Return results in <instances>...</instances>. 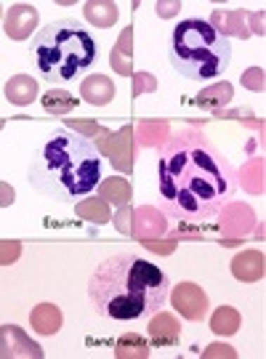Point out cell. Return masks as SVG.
Segmentation results:
<instances>
[{
    "label": "cell",
    "mask_w": 266,
    "mask_h": 359,
    "mask_svg": "<svg viewBox=\"0 0 266 359\" xmlns=\"http://www.w3.org/2000/svg\"><path fill=\"white\" fill-rule=\"evenodd\" d=\"M160 210L171 221L203 224L221 213L237 192L229 163L197 133H178L157 160Z\"/></svg>",
    "instance_id": "cell-1"
},
{
    "label": "cell",
    "mask_w": 266,
    "mask_h": 359,
    "mask_svg": "<svg viewBox=\"0 0 266 359\" xmlns=\"http://www.w3.org/2000/svg\"><path fill=\"white\" fill-rule=\"evenodd\" d=\"M171 277L163 266L139 253H114L93 266L88 277V301L107 322H144L165 306Z\"/></svg>",
    "instance_id": "cell-2"
},
{
    "label": "cell",
    "mask_w": 266,
    "mask_h": 359,
    "mask_svg": "<svg viewBox=\"0 0 266 359\" xmlns=\"http://www.w3.org/2000/svg\"><path fill=\"white\" fill-rule=\"evenodd\" d=\"M104 160L96 144L75 130L56 126L32 152L27 184L40 197L56 203H80L99 189Z\"/></svg>",
    "instance_id": "cell-3"
},
{
    "label": "cell",
    "mask_w": 266,
    "mask_h": 359,
    "mask_svg": "<svg viewBox=\"0 0 266 359\" xmlns=\"http://www.w3.org/2000/svg\"><path fill=\"white\" fill-rule=\"evenodd\" d=\"M32 67L48 86H72L99 59V43L80 19H56L29 40Z\"/></svg>",
    "instance_id": "cell-4"
},
{
    "label": "cell",
    "mask_w": 266,
    "mask_h": 359,
    "mask_svg": "<svg viewBox=\"0 0 266 359\" xmlns=\"http://www.w3.org/2000/svg\"><path fill=\"white\" fill-rule=\"evenodd\" d=\"M232 59V43L208 19L189 16L171 29L168 62L187 80H215Z\"/></svg>",
    "instance_id": "cell-5"
}]
</instances>
